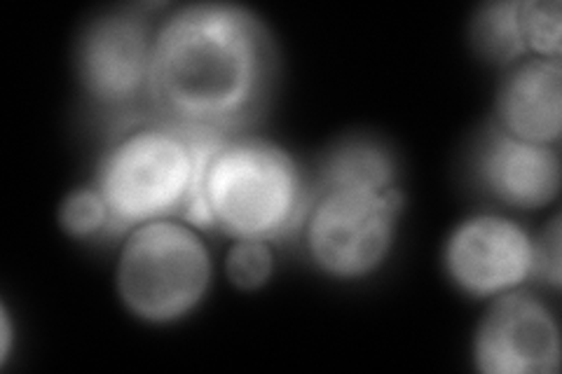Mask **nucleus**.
<instances>
[{"label": "nucleus", "mask_w": 562, "mask_h": 374, "mask_svg": "<svg viewBox=\"0 0 562 374\" xmlns=\"http://www.w3.org/2000/svg\"><path fill=\"white\" fill-rule=\"evenodd\" d=\"M274 68L272 35L254 10L218 0L171 8L155 26L153 117L235 136L270 97Z\"/></svg>", "instance_id": "obj_1"}, {"label": "nucleus", "mask_w": 562, "mask_h": 374, "mask_svg": "<svg viewBox=\"0 0 562 374\" xmlns=\"http://www.w3.org/2000/svg\"><path fill=\"white\" fill-rule=\"evenodd\" d=\"M312 181L284 148L258 136H227L211 155L181 220L233 241L277 243L301 235Z\"/></svg>", "instance_id": "obj_2"}, {"label": "nucleus", "mask_w": 562, "mask_h": 374, "mask_svg": "<svg viewBox=\"0 0 562 374\" xmlns=\"http://www.w3.org/2000/svg\"><path fill=\"white\" fill-rule=\"evenodd\" d=\"M227 134L150 120L120 129L105 148L94 185L111 211L113 239L165 218H181L204 167Z\"/></svg>", "instance_id": "obj_3"}, {"label": "nucleus", "mask_w": 562, "mask_h": 374, "mask_svg": "<svg viewBox=\"0 0 562 374\" xmlns=\"http://www.w3.org/2000/svg\"><path fill=\"white\" fill-rule=\"evenodd\" d=\"M214 283V258L198 227L181 218L144 223L122 237L115 291L140 324L173 326L200 309Z\"/></svg>", "instance_id": "obj_4"}, {"label": "nucleus", "mask_w": 562, "mask_h": 374, "mask_svg": "<svg viewBox=\"0 0 562 374\" xmlns=\"http://www.w3.org/2000/svg\"><path fill=\"white\" fill-rule=\"evenodd\" d=\"M406 208L401 185L392 190H312L301 225L310 262L336 281L373 276L394 251L398 220Z\"/></svg>", "instance_id": "obj_5"}, {"label": "nucleus", "mask_w": 562, "mask_h": 374, "mask_svg": "<svg viewBox=\"0 0 562 374\" xmlns=\"http://www.w3.org/2000/svg\"><path fill=\"white\" fill-rule=\"evenodd\" d=\"M155 16L148 5L115 8L87 22L76 41V76L85 97L101 113L127 127L150 109Z\"/></svg>", "instance_id": "obj_6"}, {"label": "nucleus", "mask_w": 562, "mask_h": 374, "mask_svg": "<svg viewBox=\"0 0 562 374\" xmlns=\"http://www.w3.org/2000/svg\"><path fill=\"white\" fill-rule=\"evenodd\" d=\"M441 264L457 291L490 302L537 279L535 235L508 213H471L450 229Z\"/></svg>", "instance_id": "obj_7"}, {"label": "nucleus", "mask_w": 562, "mask_h": 374, "mask_svg": "<svg viewBox=\"0 0 562 374\" xmlns=\"http://www.w3.org/2000/svg\"><path fill=\"white\" fill-rule=\"evenodd\" d=\"M471 361L483 374H558L560 326L549 302L527 288L490 299L471 337Z\"/></svg>", "instance_id": "obj_8"}, {"label": "nucleus", "mask_w": 562, "mask_h": 374, "mask_svg": "<svg viewBox=\"0 0 562 374\" xmlns=\"http://www.w3.org/2000/svg\"><path fill=\"white\" fill-rule=\"evenodd\" d=\"M560 150L506 134L490 122L471 152V178L490 204L535 213L560 197Z\"/></svg>", "instance_id": "obj_9"}, {"label": "nucleus", "mask_w": 562, "mask_h": 374, "mask_svg": "<svg viewBox=\"0 0 562 374\" xmlns=\"http://www.w3.org/2000/svg\"><path fill=\"white\" fill-rule=\"evenodd\" d=\"M506 134L560 146L562 136V64L527 57L504 70L495 94V117Z\"/></svg>", "instance_id": "obj_10"}, {"label": "nucleus", "mask_w": 562, "mask_h": 374, "mask_svg": "<svg viewBox=\"0 0 562 374\" xmlns=\"http://www.w3.org/2000/svg\"><path fill=\"white\" fill-rule=\"evenodd\" d=\"M359 188L392 190L398 188V165L394 150L373 136H347L326 150L312 181V190Z\"/></svg>", "instance_id": "obj_11"}, {"label": "nucleus", "mask_w": 562, "mask_h": 374, "mask_svg": "<svg viewBox=\"0 0 562 374\" xmlns=\"http://www.w3.org/2000/svg\"><path fill=\"white\" fill-rule=\"evenodd\" d=\"M469 38L483 59L504 68L530 57L520 38L518 0H492L479 8L469 24Z\"/></svg>", "instance_id": "obj_12"}, {"label": "nucleus", "mask_w": 562, "mask_h": 374, "mask_svg": "<svg viewBox=\"0 0 562 374\" xmlns=\"http://www.w3.org/2000/svg\"><path fill=\"white\" fill-rule=\"evenodd\" d=\"M57 220L66 235L76 241L113 237L111 211L94 183L70 190L59 204Z\"/></svg>", "instance_id": "obj_13"}, {"label": "nucleus", "mask_w": 562, "mask_h": 374, "mask_svg": "<svg viewBox=\"0 0 562 374\" xmlns=\"http://www.w3.org/2000/svg\"><path fill=\"white\" fill-rule=\"evenodd\" d=\"M520 38L530 57H562L560 0H518Z\"/></svg>", "instance_id": "obj_14"}, {"label": "nucleus", "mask_w": 562, "mask_h": 374, "mask_svg": "<svg viewBox=\"0 0 562 374\" xmlns=\"http://www.w3.org/2000/svg\"><path fill=\"white\" fill-rule=\"evenodd\" d=\"M274 248L268 241H233L225 256V276L241 293L260 291L274 274Z\"/></svg>", "instance_id": "obj_15"}, {"label": "nucleus", "mask_w": 562, "mask_h": 374, "mask_svg": "<svg viewBox=\"0 0 562 374\" xmlns=\"http://www.w3.org/2000/svg\"><path fill=\"white\" fill-rule=\"evenodd\" d=\"M537 243V279H541L551 291L560 288V216L543 225L535 237Z\"/></svg>", "instance_id": "obj_16"}, {"label": "nucleus", "mask_w": 562, "mask_h": 374, "mask_svg": "<svg viewBox=\"0 0 562 374\" xmlns=\"http://www.w3.org/2000/svg\"><path fill=\"white\" fill-rule=\"evenodd\" d=\"M14 340H16L14 318L8 305H0V365H8V361L12 359Z\"/></svg>", "instance_id": "obj_17"}]
</instances>
